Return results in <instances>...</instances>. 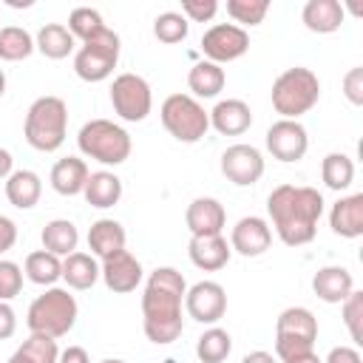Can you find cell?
Returning <instances> with one entry per match:
<instances>
[{"instance_id": "1", "label": "cell", "mask_w": 363, "mask_h": 363, "mask_svg": "<svg viewBox=\"0 0 363 363\" xmlns=\"http://www.w3.org/2000/svg\"><path fill=\"white\" fill-rule=\"evenodd\" d=\"M184 292H187V281L176 267H156L147 275L142 292V329L150 343L167 346L182 335Z\"/></svg>"}, {"instance_id": "2", "label": "cell", "mask_w": 363, "mask_h": 363, "mask_svg": "<svg viewBox=\"0 0 363 363\" xmlns=\"http://www.w3.org/2000/svg\"><path fill=\"white\" fill-rule=\"evenodd\" d=\"M323 196L315 187L278 184L267 199V213L275 235L286 247H303L315 238L318 221L323 216Z\"/></svg>"}, {"instance_id": "3", "label": "cell", "mask_w": 363, "mask_h": 363, "mask_svg": "<svg viewBox=\"0 0 363 363\" xmlns=\"http://www.w3.org/2000/svg\"><path fill=\"white\" fill-rule=\"evenodd\" d=\"M65 133H68V105L51 94L37 96L26 111V122H23L26 142L40 153H54L62 147Z\"/></svg>"}, {"instance_id": "4", "label": "cell", "mask_w": 363, "mask_h": 363, "mask_svg": "<svg viewBox=\"0 0 363 363\" xmlns=\"http://www.w3.org/2000/svg\"><path fill=\"white\" fill-rule=\"evenodd\" d=\"M269 96H272V108H275V113H281V119H298L318 105L320 79L312 68L295 65L275 77Z\"/></svg>"}, {"instance_id": "5", "label": "cell", "mask_w": 363, "mask_h": 363, "mask_svg": "<svg viewBox=\"0 0 363 363\" xmlns=\"http://www.w3.org/2000/svg\"><path fill=\"white\" fill-rule=\"evenodd\" d=\"M77 315H79L77 298L62 286H48L43 295H37L31 301L26 323H28L31 335H48L57 340L74 329Z\"/></svg>"}, {"instance_id": "6", "label": "cell", "mask_w": 363, "mask_h": 363, "mask_svg": "<svg viewBox=\"0 0 363 363\" xmlns=\"http://www.w3.org/2000/svg\"><path fill=\"white\" fill-rule=\"evenodd\" d=\"M79 153L99 164H122L130 156V133L111 119H91L77 133Z\"/></svg>"}, {"instance_id": "7", "label": "cell", "mask_w": 363, "mask_h": 363, "mask_svg": "<svg viewBox=\"0 0 363 363\" xmlns=\"http://www.w3.org/2000/svg\"><path fill=\"white\" fill-rule=\"evenodd\" d=\"M318 340V318L306 306H286L275 320V357L286 363L298 354L315 349Z\"/></svg>"}, {"instance_id": "8", "label": "cell", "mask_w": 363, "mask_h": 363, "mask_svg": "<svg viewBox=\"0 0 363 363\" xmlns=\"http://www.w3.org/2000/svg\"><path fill=\"white\" fill-rule=\"evenodd\" d=\"M162 125L164 130L184 145L199 142L207 130H210V113L204 111V105L199 99H193L190 94H170L162 108H159Z\"/></svg>"}, {"instance_id": "9", "label": "cell", "mask_w": 363, "mask_h": 363, "mask_svg": "<svg viewBox=\"0 0 363 363\" xmlns=\"http://www.w3.org/2000/svg\"><path fill=\"white\" fill-rule=\"evenodd\" d=\"M119 34L105 28L102 34H96L94 40L82 43L74 54V71L79 79L85 82H102L113 74L116 62H119Z\"/></svg>"}, {"instance_id": "10", "label": "cell", "mask_w": 363, "mask_h": 363, "mask_svg": "<svg viewBox=\"0 0 363 363\" xmlns=\"http://www.w3.org/2000/svg\"><path fill=\"white\" fill-rule=\"evenodd\" d=\"M111 105H113V113L125 122L147 119L153 108V94L147 79L139 74H119L111 85Z\"/></svg>"}, {"instance_id": "11", "label": "cell", "mask_w": 363, "mask_h": 363, "mask_svg": "<svg viewBox=\"0 0 363 363\" xmlns=\"http://www.w3.org/2000/svg\"><path fill=\"white\" fill-rule=\"evenodd\" d=\"M247 48H250L247 28H238L233 23H216L201 34V54H204V60H210L216 65L244 57Z\"/></svg>"}, {"instance_id": "12", "label": "cell", "mask_w": 363, "mask_h": 363, "mask_svg": "<svg viewBox=\"0 0 363 363\" xmlns=\"http://www.w3.org/2000/svg\"><path fill=\"white\" fill-rule=\"evenodd\" d=\"M184 312L207 326H216L227 312V292L216 281H199L184 292Z\"/></svg>"}, {"instance_id": "13", "label": "cell", "mask_w": 363, "mask_h": 363, "mask_svg": "<svg viewBox=\"0 0 363 363\" xmlns=\"http://www.w3.org/2000/svg\"><path fill=\"white\" fill-rule=\"evenodd\" d=\"M267 150L272 153V159L278 162H301L309 150V136L306 128L298 119H278L269 125L267 130Z\"/></svg>"}, {"instance_id": "14", "label": "cell", "mask_w": 363, "mask_h": 363, "mask_svg": "<svg viewBox=\"0 0 363 363\" xmlns=\"http://www.w3.org/2000/svg\"><path fill=\"white\" fill-rule=\"evenodd\" d=\"M221 173L238 187H250L264 176V153L255 145H230L221 153Z\"/></svg>"}, {"instance_id": "15", "label": "cell", "mask_w": 363, "mask_h": 363, "mask_svg": "<svg viewBox=\"0 0 363 363\" xmlns=\"http://www.w3.org/2000/svg\"><path fill=\"white\" fill-rule=\"evenodd\" d=\"M272 244V227L261 216H244L235 221L230 233V250H235L244 258H258Z\"/></svg>"}, {"instance_id": "16", "label": "cell", "mask_w": 363, "mask_h": 363, "mask_svg": "<svg viewBox=\"0 0 363 363\" xmlns=\"http://www.w3.org/2000/svg\"><path fill=\"white\" fill-rule=\"evenodd\" d=\"M142 264H139V258L133 255V252H128V250H122V252H116V255H111V258H105L102 264H99V278L105 281V286L111 289V292H116V295H128V292H133L139 284H142Z\"/></svg>"}, {"instance_id": "17", "label": "cell", "mask_w": 363, "mask_h": 363, "mask_svg": "<svg viewBox=\"0 0 363 363\" xmlns=\"http://www.w3.org/2000/svg\"><path fill=\"white\" fill-rule=\"evenodd\" d=\"M184 224H187L190 235H221V230L227 224L224 204L213 196H199L187 204Z\"/></svg>"}, {"instance_id": "18", "label": "cell", "mask_w": 363, "mask_h": 363, "mask_svg": "<svg viewBox=\"0 0 363 363\" xmlns=\"http://www.w3.org/2000/svg\"><path fill=\"white\" fill-rule=\"evenodd\" d=\"M210 113V128L221 136H241L252 125V111L244 99H218Z\"/></svg>"}, {"instance_id": "19", "label": "cell", "mask_w": 363, "mask_h": 363, "mask_svg": "<svg viewBox=\"0 0 363 363\" xmlns=\"http://www.w3.org/2000/svg\"><path fill=\"white\" fill-rule=\"evenodd\" d=\"M187 255H190L193 267H199L204 272H218L221 267H227L233 250L224 235H193L187 244Z\"/></svg>"}, {"instance_id": "20", "label": "cell", "mask_w": 363, "mask_h": 363, "mask_svg": "<svg viewBox=\"0 0 363 363\" xmlns=\"http://www.w3.org/2000/svg\"><path fill=\"white\" fill-rule=\"evenodd\" d=\"M354 289V278L346 267L340 264H329L320 267L312 275V292L323 301V303H343L349 298V292Z\"/></svg>"}, {"instance_id": "21", "label": "cell", "mask_w": 363, "mask_h": 363, "mask_svg": "<svg viewBox=\"0 0 363 363\" xmlns=\"http://www.w3.org/2000/svg\"><path fill=\"white\" fill-rule=\"evenodd\" d=\"M329 227L340 238H360L363 235V193L337 199L329 210Z\"/></svg>"}, {"instance_id": "22", "label": "cell", "mask_w": 363, "mask_h": 363, "mask_svg": "<svg viewBox=\"0 0 363 363\" xmlns=\"http://www.w3.org/2000/svg\"><path fill=\"white\" fill-rule=\"evenodd\" d=\"M125 241H128L125 227L119 221H113V218H99L88 230V250H91L94 258H102V261L116 255V252H122Z\"/></svg>"}, {"instance_id": "23", "label": "cell", "mask_w": 363, "mask_h": 363, "mask_svg": "<svg viewBox=\"0 0 363 363\" xmlns=\"http://www.w3.org/2000/svg\"><path fill=\"white\" fill-rule=\"evenodd\" d=\"M343 17L346 11L337 0H309L301 11V20L312 34H335L343 26Z\"/></svg>"}, {"instance_id": "24", "label": "cell", "mask_w": 363, "mask_h": 363, "mask_svg": "<svg viewBox=\"0 0 363 363\" xmlns=\"http://www.w3.org/2000/svg\"><path fill=\"white\" fill-rule=\"evenodd\" d=\"M224 82H227V74L221 65L210 62V60H201L190 68L187 74V88H190V96L193 99H213L224 91Z\"/></svg>"}, {"instance_id": "25", "label": "cell", "mask_w": 363, "mask_h": 363, "mask_svg": "<svg viewBox=\"0 0 363 363\" xmlns=\"http://www.w3.org/2000/svg\"><path fill=\"white\" fill-rule=\"evenodd\" d=\"M88 182V164L79 156H65L51 167V187L60 196H79Z\"/></svg>"}, {"instance_id": "26", "label": "cell", "mask_w": 363, "mask_h": 363, "mask_svg": "<svg viewBox=\"0 0 363 363\" xmlns=\"http://www.w3.org/2000/svg\"><path fill=\"white\" fill-rule=\"evenodd\" d=\"M82 196H85V201L91 207L108 210V207L119 204V199H122V179L116 173H111V170L88 173V182H85Z\"/></svg>"}, {"instance_id": "27", "label": "cell", "mask_w": 363, "mask_h": 363, "mask_svg": "<svg viewBox=\"0 0 363 363\" xmlns=\"http://www.w3.org/2000/svg\"><path fill=\"white\" fill-rule=\"evenodd\" d=\"M43 196V182L34 170H14L9 179H6V199L11 207L17 210H31Z\"/></svg>"}, {"instance_id": "28", "label": "cell", "mask_w": 363, "mask_h": 363, "mask_svg": "<svg viewBox=\"0 0 363 363\" xmlns=\"http://www.w3.org/2000/svg\"><path fill=\"white\" fill-rule=\"evenodd\" d=\"M34 48L43 57H48V60H65L77 48V40L68 31V26H62V23H45L37 31V37H34Z\"/></svg>"}, {"instance_id": "29", "label": "cell", "mask_w": 363, "mask_h": 363, "mask_svg": "<svg viewBox=\"0 0 363 363\" xmlns=\"http://www.w3.org/2000/svg\"><path fill=\"white\" fill-rule=\"evenodd\" d=\"M40 238H43V250H48V252L57 255V258H65V255L77 252L79 230H77V224L68 221V218H54V221H48V224L43 227Z\"/></svg>"}, {"instance_id": "30", "label": "cell", "mask_w": 363, "mask_h": 363, "mask_svg": "<svg viewBox=\"0 0 363 363\" xmlns=\"http://www.w3.org/2000/svg\"><path fill=\"white\" fill-rule=\"evenodd\" d=\"M62 281L68 289H91L99 281V264L91 252H71L62 258Z\"/></svg>"}, {"instance_id": "31", "label": "cell", "mask_w": 363, "mask_h": 363, "mask_svg": "<svg viewBox=\"0 0 363 363\" xmlns=\"http://www.w3.org/2000/svg\"><path fill=\"white\" fill-rule=\"evenodd\" d=\"M23 275L37 286H54L62 278V258L51 255L48 250H34L26 255Z\"/></svg>"}, {"instance_id": "32", "label": "cell", "mask_w": 363, "mask_h": 363, "mask_svg": "<svg viewBox=\"0 0 363 363\" xmlns=\"http://www.w3.org/2000/svg\"><path fill=\"white\" fill-rule=\"evenodd\" d=\"M57 357H60V349L54 337L28 335V340H23L6 363H57Z\"/></svg>"}, {"instance_id": "33", "label": "cell", "mask_w": 363, "mask_h": 363, "mask_svg": "<svg viewBox=\"0 0 363 363\" xmlns=\"http://www.w3.org/2000/svg\"><path fill=\"white\" fill-rule=\"evenodd\" d=\"M233 352V337L227 329L221 326H210L201 332V337L196 340V357L201 363H224Z\"/></svg>"}, {"instance_id": "34", "label": "cell", "mask_w": 363, "mask_h": 363, "mask_svg": "<svg viewBox=\"0 0 363 363\" xmlns=\"http://www.w3.org/2000/svg\"><path fill=\"white\" fill-rule=\"evenodd\" d=\"M320 179H323V184L329 190L340 193V190H346L354 182V162L346 153H340V150L326 153L323 162H320Z\"/></svg>"}, {"instance_id": "35", "label": "cell", "mask_w": 363, "mask_h": 363, "mask_svg": "<svg viewBox=\"0 0 363 363\" xmlns=\"http://www.w3.org/2000/svg\"><path fill=\"white\" fill-rule=\"evenodd\" d=\"M34 54V37L20 26H3L0 28V60L20 62Z\"/></svg>"}, {"instance_id": "36", "label": "cell", "mask_w": 363, "mask_h": 363, "mask_svg": "<svg viewBox=\"0 0 363 363\" xmlns=\"http://www.w3.org/2000/svg\"><path fill=\"white\" fill-rule=\"evenodd\" d=\"M105 28H108V26H105L102 14H99L96 9H91V6H79V9H74V11L68 14V31H71L74 40H79V43L94 40V37L102 34Z\"/></svg>"}, {"instance_id": "37", "label": "cell", "mask_w": 363, "mask_h": 363, "mask_svg": "<svg viewBox=\"0 0 363 363\" xmlns=\"http://www.w3.org/2000/svg\"><path fill=\"white\" fill-rule=\"evenodd\" d=\"M187 31H190V23L184 20L182 11H164L153 20V34L159 43L164 45H176V43H184L187 40Z\"/></svg>"}, {"instance_id": "38", "label": "cell", "mask_w": 363, "mask_h": 363, "mask_svg": "<svg viewBox=\"0 0 363 363\" xmlns=\"http://www.w3.org/2000/svg\"><path fill=\"white\" fill-rule=\"evenodd\" d=\"M269 11V0H227V14L233 17V26H261Z\"/></svg>"}, {"instance_id": "39", "label": "cell", "mask_w": 363, "mask_h": 363, "mask_svg": "<svg viewBox=\"0 0 363 363\" xmlns=\"http://www.w3.org/2000/svg\"><path fill=\"white\" fill-rule=\"evenodd\" d=\"M340 315H343V323L349 329V337L360 346L363 343V292L352 289L349 298L340 303Z\"/></svg>"}, {"instance_id": "40", "label": "cell", "mask_w": 363, "mask_h": 363, "mask_svg": "<svg viewBox=\"0 0 363 363\" xmlns=\"http://www.w3.org/2000/svg\"><path fill=\"white\" fill-rule=\"evenodd\" d=\"M20 289H23V267L9 258H0V301L17 298Z\"/></svg>"}, {"instance_id": "41", "label": "cell", "mask_w": 363, "mask_h": 363, "mask_svg": "<svg viewBox=\"0 0 363 363\" xmlns=\"http://www.w3.org/2000/svg\"><path fill=\"white\" fill-rule=\"evenodd\" d=\"M218 11L216 0H182V14L187 23H207Z\"/></svg>"}, {"instance_id": "42", "label": "cell", "mask_w": 363, "mask_h": 363, "mask_svg": "<svg viewBox=\"0 0 363 363\" xmlns=\"http://www.w3.org/2000/svg\"><path fill=\"white\" fill-rule=\"evenodd\" d=\"M343 96L352 105H357V108L363 105V68L360 65L346 71V77H343Z\"/></svg>"}, {"instance_id": "43", "label": "cell", "mask_w": 363, "mask_h": 363, "mask_svg": "<svg viewBox=\"0 0 363 363\" xmlns=\"http://www.w3.org/2000/svg\"><path fill=\"white\" fill-rule=\"evenodd\" d=\"M323 363H363V357L354 346H335V349H329Z\"/></svg>"}, {"instance_id": "44", "label": "cell", "mask_w": 363, "mask_h": 363, "mask_svg": "<svg viewBox=\"0 0 363 363\" xmlns=\"http://www.w3.org/2000/svg\"><path fill=\"white\" fill-rule=\"evenodd\" d=\"M17 329V315L9 306V301H0V340H9Z\"/></svg>"}, {"instance_id": "45", "label": "cell", "mask_w": 363, "mask_h": 363, "mask_svg": "<svg viewBox=\"0 0 363 363\" xmlns=\"http://www.w3.org/2000/svg\"><path fill=\"white\" fill-rule=\"evenodd\" d=\"M17 244V224L9 216H0V255Z\"/></svg>"}, {"instance_id": "46", "label": "cell", "mask_w": 363, "mask_h": 363, "mask_svg": "<svg viewBox=\"0 0 363 363\" xmlns=\"http://www.w3.org/2000/svg\"><path fill=\"white\" fill-rule=\"evenodd\" d=\"M57 363H91V357H88V352L82 346H68V349L60 352Z\"/></svg>"}, {"instance_id": "47", "label": "cell", "mask_w": 363, "mask_h": 363, "mask_svg": "<svg viewBox=\"0 0 363 363\" xmlns=\"http://www.w3.org/2000/svg\"><path fill=\"white\" fill-rule=\"evenodd\" d=\"M241 363H278V357H275V354H269V352H264V349H255V352L244 354V357H241Z\"/></svg>"}, {"instance_id": "48", "label": "cell", "mask_w": 363, "mask_h": 363, "mask_svg": "<svg viewBox=\"0 0 363 363\" xmlns=\"http://www.w3.org/2000/svg\"><path fill=\"white\" fill-rule=\"evenodd\" d=\"M11 173H14V159H11V153L6 147H0V182L9 179Z\"/></svg>"}, {"instance_id": "49", "label": "cell", "mask_w": 363, "mask_h": 363, "mask_svg": "<svg viewBox=\"0 0 363 363\" xmlns=\"http://www.w3.org/2000/svg\"><path fill=\"white\" fill-rule=\"evenodd\" d=\"M286 363H323L318 354H315V349L312 352H306V354H298V357H292V360H286Z\"/></svg>"}, {"instance_id": "50", "label": "cell", "mask_w": 363, "mask_h": 363, "mask_svg": "<svg viewBox=\"0 0 363 363\" xmlns=\"http://www.w3.org/2000/svg\"><path fill=\"white\" fill-rule=\"evenodd\" d=\"M6 3L14 6V9H28V6H31V0H23V3H20V0H6Z\"/></svg>"}, {"instance_id": "51", "label": "cell", "mask_w": 363, "mask_h": 363, "mask_svg": "<svg viewBox=\"0 0 363 363\" xmlns=\"http://www.w3.org/2000/svg\"><path fill=\"white\" fill-rule=\"evenodd\" d=\"M3 94H6V74L0 71V96H3Z\"/></svg>"}, {"instance_id": "52", "label": "cell", "mask_w": 363, "mask_h": 363, "mask_svg": "<svg viewBox=\"0 0 363 363\" xmlns=\"http://www.w3.org/2000/svg\"><path fill=\"white\" fill-rule=\"evenodd\" d=\"M102 363H125V360H119V357H108V360H102Z\"/></svg>"}]
</instances>
